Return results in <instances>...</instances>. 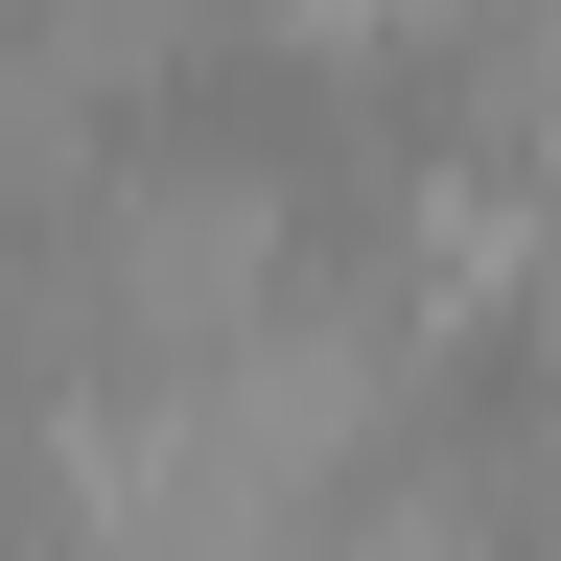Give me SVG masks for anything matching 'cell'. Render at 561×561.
<instances>
[{
  "mask_svg": "<svg viewBox=\"0 0 561 561\" xmlns=\"http://www.w3.org/2000/svg\"><path fill=\"white\" fill-rule=\"evenodd\" d=\"M280 280H305V210H280V164H94V187H70V328H94V351H140V375L234 351Z\"/></svg>",
  "mask_w": 561,
  "mask_h": 561,
  "instance_id": "cell-1",
  "label": "cell"
},
{
  "mask_svg": "<svg viewBox=\"0 0 561 561\" xmlns=\"http://www.w3.org/2000/svg\"><path fill=\"white\" fill-rule=\"evenodd\" d=\"M70 187H94V94L0 24V210H70Z\"/></svg>",
  "mask_w": 561,
  "mask_h": 561,
  "instance_id": "cell-2",
  "label": "cell"
},
{
  "mask_svg": "<svg viewBox=\"0 0 561 561\" xmlns=\"http://www.w3.org/2000/svg\"><path fill=\"white\" fill-rule=\"evenodd\" d=\"M24 47H47V70H70V94H94V117H117L140 70H187V47H210V0H47Z\"/></svg>",
  "mask_w": 561,
  "mask_h": 561,
  "instance_id": "cell-3",
  "label": "cell"
}]
</instances>
